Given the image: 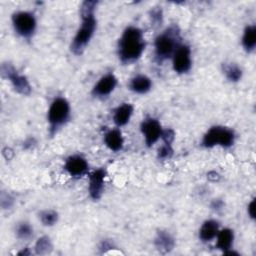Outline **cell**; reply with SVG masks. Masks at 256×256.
Listing matches in <instances>:
<instances>
[{"label": "cell", "mask_w": 256, "mask_h": 256, "mask_svg": "<svg viewBox=\"0 0 256 256\" xmlns=\"http://www.w3.org/2000/svg\"><path fill=\"white\" fill-rule=\"evenodd\" d=\"M14 198L9 193H1V206L3 209H10L13 206Z\"/></svg>", "instance_id": "obj_26"}, {"label": "cell", "mask_w": 256, "mask_h": 256, "mask_svg": "<svg viewBox=\"0 0 256 256\" xmlns=\"http://www.w3.org/2000/svg\"><path fill=\"white\" fill-rule=\"evenodd\" d=\"M164 128L160 121L152 116L144 118L140 124V132L143 136L146 147L151 148L154 146L162 137Z\"/></svg>", "instance_id": "obj_8"}, {"label": "cell", "mask_w": 256, "mask_h": 256, "mask_svg": "<svg viewBox=\"0 0 256 256\" xmlns=\"http://www.w3.org/2000/svg\"><path fill=\"white\" fill-rule=\"evenodd\" d=\"M154 247L160 254H168L175 247V239L167 230H158L153 240Z\"/></svg>", "instance_id": "obj_13"}, {"label": "cell", "mask_w": 256, "mask_h": 256, "mask_svg": "<svg viewBox=\"0 0 256 256\" xmlns=\"http://www.w3.org/2000/svg\"><path fill=\"white\" fill-rule=\"evenodd\" d=\"M180 44H182V38L178 25H169L154 39L155 61L158 64H162L168 59H171Z\"/></svg>", "instance_id": "obj_3"}, {"label": "cell", "mask_w": 256, "mask_h": 256, "mask_svg": "<svg viewBox=\"0 0 256 256\" xmlns=\"http://www.w3.org/2000/svg\"><path fill=\"white\" fill-rule=\"evenodd\" d=\"M146 48L144 32L134 25L127 26L117 42V57L123 65H131L137 62Z\"/></svg>", "instance_id": "obj_2"}, {"label": "cell", "mask_w": 256, "mask_h": 256, "mask_svg": "<svg viewBox=\"0 0 256 256\" xmlns=\"http://www.w3.org/2000/svg\"><path fill=\"white\" fill-rule=\"evenodd\" d=\"M223 206H224V203H223V201L222 200H219V199H215L213 202H212V204H211V208L212 209H214V210H221L222 208H223Z\"/></svg>", "instance_id": "obj_29"}, {"label": "cell", "mask_w": 256, "mask_h": 256, "mask_svg": "<svg viewBox=\"0 0 256 256\" xmlns=\"http://www.w3.org/2000/svg\"><path fill=\"white\" fill-rule=\"evenodd\" d=\"M38 218L43 226L52 227L57 224L59 220V213L54 209H44L39 212Z\"/></svg>", "instance_id": "obj_22"}, {"label": "cell", "mask_w": 256, "mask_h": 256, "mask_svg": "<svg viewBox=\"0 0 256 256\" xmlns=\"http://www.w3.org/2000/svg\"><path fill=\"white\" fill-rule=\"evenodd\" d=\"M174 154V149L171 143L163 142L161 146L157 149V159L161 161H166L172 158Z\"/></svg>", "instance_id": "obj_24"}, {"label": "cell", "mask_w": 256, "mask_h": 256, "mask_svg": "<svg viewBox=\"0 0 256 256\" xmlns=\"http://www.w3.org/2000/svg\"><path fill=\"white\" fill-rule=\"evenodd\" d=\"M236 141L235 131L227 126L213 125L202 136L201 146L207 149L219 146L222 148H230Z\"/></svg>", "instance_id": "obj_5"}, {"label": "cell", "mask_w": 256, "mask_h": 256, "mask_svg": "<svg viewBox=\"0 0 256 256\" xmlns=\"http://www.w3.org/2000/svg\"><path fill=\"white\" fill-rule=\"evenodd\" d=\"M15 234L16 237L20 240H30L34 234L33 226L27 221H20L15 227Z\"/></svg>", "instance_id": "obj_23"}, {"label": "cell", "mask_w": 256, "mask_h": 256, "mask_svg": "<svg viewBox=\"0 0 256 256\" xmlns=\"http://www.w3.org/2000/svg\"><path fill=\"white\" fill-rule=\"evenodd\" d=\"M71 119L70 102L63 96L55 97L47 110L48 133L51 137L55 136Z\"/></svg>", "instance_id": "obj_4"}, {"label": "cell", "mask_w": 256, "mask_h": 256, "mask_svg": "<svg viewBox=\"0 0 256 256\" xmlns=\"http://www.w3.org/2000/svg\"><path fill=\"white\" fill-rule=\"evenodd\" d=\"M172 68L177 74H186L192 67L191 48L188 44L182 43L176 49L172 58Z\"/></svg>", "instance_id": "obj_10"}, {"label": "cell", "mask_w": 256, "mask_h": 256, "mask_svg": "<svg viewBox=\"0 0 256 256\" xmlns=\"http://www.w3.org/2000/svg\"><path fill=\"white\" fill-rule=\"evenodd\" d=\"M211 173L213 174L212 176H211V175H209V174H207V177H208V179H209V180H211V181H213V182H215V181H218V180H219V178H220L219 174H218L217 172H215V171H211Z\"/></svg>", "instance_id": "obj_30"}, {"label": "cell", "mask_w": 256, "mask_h": 256, "mask_svg": "<svg viewBox=\"0 0 256 256\" xmlns=\"http://www.w3.org/2000/svg\"><path fill=\"white\" fill-rule=\"evenodd\" d=\"M14 32L24 40H31L37 31V18L32 11L19 10L12 14Z\"/></svg>", "instance_id": "obj_6"}, {"label": "cell", "mask_w": 256, "mask_h": 256, "mask_svg": "<svg viewBox=\"0 0 256 256\" xmlns=\"http://www.w3.org/2000/svg\"><path fill=\"white\" fill-rule=\"evenodd\" d=\"M118 84V79L114 73L109 72L101 76L98 81L94 84L91 90V94L95 98L104 99L109 97L111 93L116 89Z\"/></svg>", "instance_id": "obj_12"}, {"label": "cell", "mask_w": 256, "mask_h": 256, "mask_svg": "<svg viewBox=\"0 0 256 256\" xmlns=\"http://www.w3.org/2000/svg\"><path fill=\"white\" fill-rule=\"evenodd\" d=\"M215 239H216V244H215L216 248L222 251V253H224L227 250L233 248L235 234L231 228H222V229L220 228Z\"/></svg>", "instance_id": "obj_18"}, {"label": "cell", "mask_w": 256, "mask_h": 256, "mask_svg": "<svg viewBox=\"0 0 256 256\" xmlns=\"http://www.w3.org/2000/svg\"><path fill=\"white\" fill-rule=\"evenodd\" d=\"M255 207H256V200L253 198L247 205V214L250 219H255Z\"/></svg>", "instance_id": "obj_27"}, {"label": "cell", "mask_w": 256, "mask_h": 256, "mask_svg": "<svg viewBox=\"0 0 256 256\" xmlns=\"http://www.w3.org/2000/svg\"><path fill=\"white\" fill-rule=\"evenodd\" d=\"M220 230V223L216 219L205 220L199 228L198 236L202 242H210L215 239Z\"/></svg>", "instance_id": "obj_16"}, {"label": "cell", "mask_w": 256, "mask_h": 256, "mask_svg": "<svg viewBox=\"0 0 256 256\" xmlns=\"http://www.w3.org/2000/svg\"><path fill=\"white\" fill-rule=\"evenodd\" d=\"M63 169L71 178L79 179L89 174V163L83 155L72 154L65 159Z\"/></svg>", "instance_id": "obj_9"}, {"label": "cell", "mask_w": 256, "mask_h": 256, "mask_svg": "<svg viewBox=\"0 0 256 256\" xmlns=\"http://www.w3.org/2000/svg\"><path fill=\"white\" fill-rule=\"evenodd\" d=\"M105 146L112 152H120L124 147V137L121 130L117 127L107 130L103 136Z\"/></svg>", "instance_id": "obj_15"}, {"label": "cell", "mask_w": 256, "mask_h": 256, "mask_svg": "<svg viewBox=\"0 0 256 256\" xmlns=\"http://www.w3.org/2000/svg\"><path fill=\"white\" fill-rule=\"evenodd\" d=\"M31 251H29V248L22 249L20 252H18V255H31Z\"/></svg>", "instance_id": "obj_31"}, {"label": "cell", "mask_w": 256, "mask_h": 256, "mask_svg": "<svg viewBox=\"0 0 256 256\" xmlns=\"http://www.w3.org/2000/svg\"><path fill=\"white\" fill-rule=\"evenodd\" d=\"M99 2L96 0H85L80 5L81 24L79 25L71 43L70 51L77 56L82 55L89 46L97 29V18L95 11Z\"/></svg>", "instance_id": "obj_1"}, {"label": "cell", "mask_w": 256, "mask_h": 256, "mask_svg": "<svg viewBox=\"0 0 256 256\" xmlns=\"http://www.w3.org/2000/svg\"><path fill=\"white\" fill-rule=\"evenodd\" d=\"M53 251V243L49 236L43 235L39 237L34 245V253L36 255H47Z\"/></svg>", "instance_id": "obj_21"}, {"label": "cell", "mask_w": 256, "mask_h": 256, "mask_svg": "<svg viewBox=\"0 0 256 256\" xmlns=\"http://www.w3.org/2000/svg\"><path fill=\"white\" fill-rule=\"evenodd\" d=\"M107 172L104 168H97L88 174V193L92 200L101 199L105 190Z\"/></svg>", "instance_id": "obj_11"}, {"label": "cell", "mask_w": 256, "mask_h": 256, "mask_svg": "<svg viewBox=\"0 0 256 256\" xmlns=\"http://www.w3.org/2000/svg\"><path fill=\"white\" fill-rule=\"evenodd\" d=\"M149 17L153 26H160L163 23V11L161 7H153L149 12Z\"/></svg>", "instance_id": "obj_25"}, {"label": "cell", "mask_w": 256, "mask_h": 256, "mask_svg": "<svg viewBox=\"0 0 256 256\" xmlns=\"http://www.w3.org/2000/svg\"><path fill=\"white\" fill-rule=\"evenodd\" d=\"M152 80L145 74H137L133 76L128 84L129 89L136 94H146L152 88Z\"/></svg>", "instance_id": "obj_17"}, {"label": "cell", "mask_w": 256, "mask_h": 256, "mask_svg": "<svg viewBox=\"0 0 256 256\" xmlns=\"http://www.w3.org/2000/svg\"><path fill=\"white\" fill-rule=\"evenodd\" d=\"M1 75L3 78L8 79L11 83L15 92L22 96H28L32 92V86L29 79L22 73H20L17 68L9 63L5 62L1 64Z\"/></svg>", "instance_id": "obj_7"}, {"label": "cell", "mask_w": 256, "mask_h": 256, "mask_svg": "<svg viewBox=\"0 0 256 256\" xmlns=\"http://www.w3.org/2000/svg\"><path fill=\"white\" fill-rule=\"evenodd\" d=\"M222 71L225 78L231 83H237L242 79L243 70L236 63H223Z\"/></svg>", "instance_id": "obj_20"}, {"label": "cell", "mask_w": 256, "mask_h": 256, "mask_svg": "<svg viewBox=\"0 0 256 256\" xmlns=\"http://www.w3.org/2000/svg\"><path fill=\"white\" fill-rule=\"evenodd\" d=\"M241 45L244 51L248 54H251L255 51L256 48V25L248 24L244 27L242 37H241Z\"/></svg>", "instance_id": "obj_19"}, {"label": "cell", "mask_w": 256, "mask_h": 256, "mask_svg": "<svg viewBox=\"0 0 256 256\" xmlns=\"http://www.w3.org/2000/svg\"><path fill=\"white\" fill-rule=\"evenodd\" d=\"M36 145V139L34 137H28L24 142H23V148L24 149H31L33 146Z\"/></svg>", "instance_id": "obj_28"}, {"label": "cell", "mask_w": 256, "mask_h": 256, "mask_svg": "<svg viewBox=\"0 0 256 256\" xmlns=\"http://www.w3.org/2000/svg\"><path fill=\"white\" fill-rule=\"evenodd\" d=\"M134 112V106L131 103L128 102H123L119 104L112 113V120L113 123L117 128L123 127L127 125Z\"/></svg>", "instance_id": "obj_14"}]
</instances>
